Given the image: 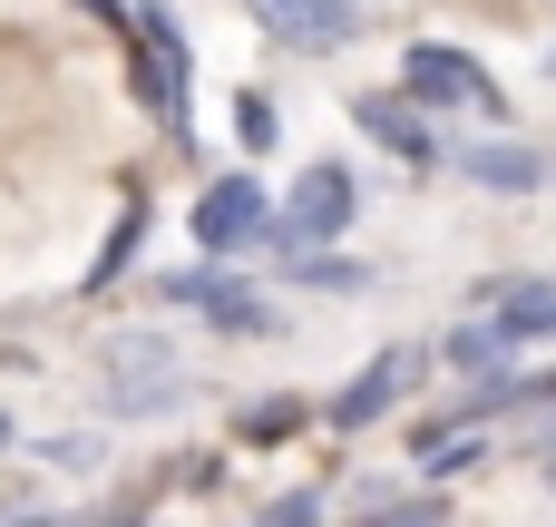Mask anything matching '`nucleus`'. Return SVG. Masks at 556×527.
I'll return each mask as SVG.
<instances>
[{"label":"nucleus","mask_w":556,"mask_h":527,"mask_svg":"<svg viewBox=\"0 0 556 527\" xmlns=\"http://www.w3.org/2000/svg\"><path fill=\"white\" fill-rule=\"evenodd\" d=\"M235 137H244L254 156H264V147L283 137V117H274V98H264V88H244V98H235Z\"/></svg>","instance_id":"4468645a"},{"label":"nucleus","mask_w":556,"mask_h":527,"mask_svg":"<svg viewBox=\"0 0 556 527\" xmlns=\"http://www.w3.org/2000/svg\"><path fill=\"white\" fill-rule=\"evenodd\" d=\"M137 78H147V108L186 127V29L166 0H137Z\"/></svg>","instance_id":"39448f33"},{"label":"nucleus","mask_w":556,"mask_h":527,"mask_svg":"<svg viewBox=\"0 0 556 527\" xmlns=\"http://www.w3.org/2000/svg\"><path fill=\"white\" fill-rule=\"evenodd\" d=\"M264 235H274L264 176H215V186L195 196V244H205V254H244V244H264Z\"/></svg>","instance_id":"20e7f679"},{"label":"nucleus","mask_w":556,"mask_h":527,"mask_svg":"<svg viewBox=\"0 0 556 527\" xmlns=\"http://www.w3.org/2000/svg\"><path fill=\"white\" fill-rule=\"evenodd\" d=\"M489 323L508 342H556V284H498L489 293Z\"/></svg>","instance_id":"9b49d317"},{"label":"nucleus","mask_w":556,"mask_h":527,"mask_svg":"<svg viewBox=\"0 0 556 527\" xmlns=\"http://www.w3.org/2000/svg\"><path fill=\"white\" fill-rule=\"evenodd\" d=\"M352 527H450V509L440 499H401V509H362Z\"/></svg>","instance_id":"dca6fc26"},{"label":"nucleus","mask_w":556,"mask_h":527,"mask_svg":"<svg viewBox=\"0 0 556 527\" xmlns=\"http://www.w3.org/2000/svg\"><path fill=\"white\" fill-rule=\"evenodd\" d=\"M254 527H323V499H313V489H283V499H274Z\"/></svg>","instance_id":"f3484780"},{"label":"nucleus","mask_w":556,"mask_h":527,"mask_svg":"<svg viewBox=\"0 0 556 527\" xmlns=\"http://www.w3.org/2000/svg\"><path fill=\"white\" fill-rule=\"evenodd\" d=\"M186 401V372L156 332H117L108 342V411L117 421H147V411H176Z\"/></svg>","instance_id":"7ed1b4c3"},{"label":"nucleus","mask_w":556,"mask_h":527,"mask_svg":"<svg viewBox=\"0 0 556 527\" xmlns=\"http://www.w3.org/2000/svg\"><path fill=\"white\" fill-rule=\"evenodd\" d=\"M88 10H98V20H117V0H88Z\"/></svg>","instance_id":"a211bd4d"},{"label":"nucleus","mask_w":556,"mask_h":527,"mask_svg":"<svg viewBox=\"0 0 556 527\" xmlns=\"http://www.w3.org/2000/svg\"><path fill=\"white\" fill-rule=\"evenodd\" d=\"M352 117L391 147V156H410V166H430L440 156V137H430V108H410L401 88H371V98H352Z\"/></svg>","instance_id":"1a4fd4ad"},{"label":"nucleus","mask_w":556,"mask_h":527,"mask_svg":"<svg viewBox=\"0 0 556 527\" xmlns=\"http://www.w3.org/2000/svg\"><path fill=\"white\" fill-rule=\"evenodd\" d=\"M0 527H29V518H0Z\"/></svg>","instance_id":"412c9836"},{"label":"nucleus","mask_w":556,"mask_h":527,"mask_svg":"<svg viewBox=\"0 0 556 527\" xmlns=\"http://www.w3.org/2000/svg\"><path fill=\"white\" fill-rule=\"evenodd\" d=\"M352 215H362V186H352V166H332V156H323V166H303V176H293V196H283L274 235H283L293 254H323Z\"/></svg>","instance_id":"f03ea898"},{"label":"nucleus","mask_w":556,"mask_h":527,"mask_svg":"<svg viewBox=\"0 0 556 527\" xmlns=\"http://www.w3.org/2000/svg\"><path fill=\"white\" fill-rule=\"evenodd\" d=\"M166 303H186V313H205L215 332H274V303H264L254 284H235V274H215V264H186V274H166Z\"/></svg>","instance_id":"423d86ee"},{"label":"nucleus","mask_w":556,"mask_h":527,"mask_svg":"<svg viewBox=\"0 0 556 527\" xmlns=\"http://www.w3.org/2000/svg\"><path fill=\"white\" fill-rule=\"evenodd\" d=\"M10 440H20V430H10V411H0V450H10Z\"/></svg>","instance_id":"6ab92c4d"},{"label":"nucleus","mask_w":556,"mask_h":527,"mask_svg":"<svg viewBox=\"0 0 556 527\" xmlns=\"http://www.w3.org/2000/svg\"><path fill=\"white\" fill-rule=\"evenodd\" d=\"M547 489H556V450H547Z\"/></svg>","instance_id":"aec40b11"},{"label":"nucleus","mask_w":556,"mask_h":527,"mask_svg":"<svg viewBox=\"0 0 556 527\" xmlns=\"http://www.w3.org/2000/svg\"><path fill=\"white\" fill-rule=\"evenodd\" d=\"M293 421H303V401H254V411H244V440L274 450V440H293Z\"/></svg>","instance_id":"2eb2a0df"},{"label":"nucleus","mask_w":556,"mask_h":527,"mask_svg":"<svg viewBox=\"0 0 556 527\" xmlns=\"http://www.w3.org/2000/svg\"><path fill=\"white\" fill-rule=\"evenodd\" d=\"M547 68H556V49H547Z\"/></svg>","instance_id":"4be33fe9"},{"label":"nucleus","mask_w":556,"mask_h":527,"mask_svg":"<svg viewBox=\"0 0 556 527\" xmlns=\"http://www.w3.org/2000/svg\"><path fill=\"white\" fill-rule=\"evenodd\" d=\"M440 352H450V372H469V381H498V372H508V352H518V342H508V332H498V323H489V313H479V323H459V332H450V342H440Z\"/></svg>","instance_id":"f8f14e48"},{"label":"nucleus","mask_w":556,"mask_h":527,"mask_svg":"<svg viewBox=\"0 0 556 527\" xmlns=\"http://www.w3.org/2000/svg\"><path fill=\"white\" fill-rule=\"evenodd\" d=\"M293 284L303 293H371V264L362 254H293Z\"/></svg>","instance_id":"ddd939ff"},{"label":"nucleus","mask_w":556,"mask_h":527,"mask_svg":"<svg viewBox=\"0 0 556 527\" xmlns=\"http://www.w3.org/2000/svg\"><path fill=\"white\" fill-rule=\"evenodd\" d=\"M410 372H420V352H410V342H401V352H371V362L332 391V411H323V421H332V430H371V421H391V411H401V391H410Z\"/></svg>","instance_id":"6e6552de"},{"label":"nucleus","mask_w":556,"mask_h":527,"mask_svg":"<svg viewBox=\"0 0 556 527\" xmlns=\"http://www.w3.org/2000/svg\"><path fill=\"white\" fill-rule=\"evenodd\" d=\"M244 10L283 49H352L362 39V0H244Z\"/></svg>","instance_id":"0eeeda50"},{"label":"nucleus","mask_w":556,"mask_h":527,"mask_svg":"<svg viewBox=\"0 0 556 527\" xmlns=\"http://www.w3.org/2000/svg\"><path fill=\"white\" fill-rule=\"evenodd\" d=\"M459 166H469V186H489V196H538V186H547V147H518V137H479Z\"/></svg>","instance_id":"9d476101"},{"label":"nucleus","mask_w":556,"mask_h":527,"mask_svg":"<svg viewBox=\"0 0 556 527\" xmlns=\"http://www.w3.org/2000/svg\"><path fill=\"white\" fill-rule=\"evenodd\" d=\"M401 98L410 108H450V117H508V88L450 39H410L401 49Z\"/></svg>","instance_id":"f257e3e1"}]
</instances>
